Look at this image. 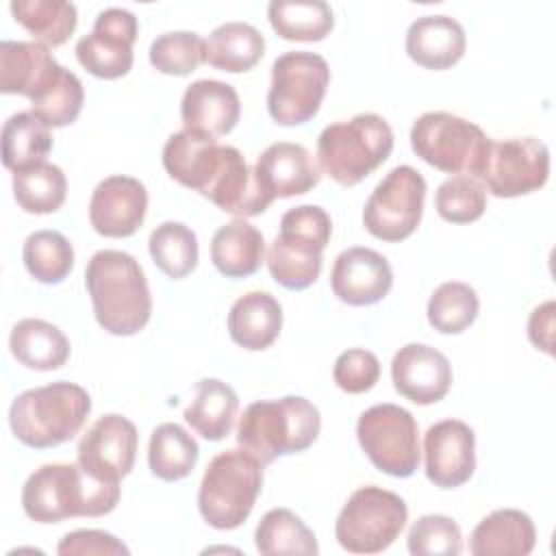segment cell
Wrapping results in <instances>:
<instances>
[{
  "label": "cell",
  "mask_w": 556,
  "mask_h": 556,
  "mask_svg": "<svg viewBox=\"0 0 556 556\" xmlns=\"http://www.w3.org/2000/svg\"><path fill=\"white\" fill-rule=\"evenodd\" d=\"M263 486V465L245 450L217 454L200 482L198 508L217 530L239 528L252 513Z\"/></svg>",
  "instance_id": "cell-7"
},
{
  "label": "cell",
  "mask_w": 556,
  "mask_h": 556,
  "mask_svg": "<svg viewBox=\"0 0 556 556\" xmlns=\"http://www.w3.org/2000/svg\"><path fill=\"white\" fill-rule=\"evenodd\" d=\"M391 380L400 395L428 406L443 400L452 387V365L439 350L406 343L391 361Z\"/></svg>",
  "instance_id": "cell-19"
},
{
  "label": "cell",
  "mask_w": 556,
  "mask_h": 556,
  "mask_svg": "<svg viewBox=\"0 0 556 556\" xmlns=\"http://www.w3.org/2000/svg\"><path fill=\"white\" fill-rule=\"evenodd\" d=\"M465 46V28L450 15H421L406 30V54L426 70L456 65Z\"/></svg>",
  "instance_id": "cell-24"
},
{
  "label": "cell",
  "mask_w": 556,
  "mask_h": 556,
  "mask_svg": "<svg viewBox=\"0 0 556 556\" xmlns=\"http://www.w3.org/2000/svg\"><path fill=\"white\" fill-rule=\"evenodd\" d=\"M330 83L324 56L306 50L280 54L271 65L267 111L280 126H300L313 119Z\"/></svg>",
  "instance_id": "cell-10"
},
{
  "label": "cell",
  "mask_w": 556,
  "mask_h": 556,
  "mask_svg": "<svg viewBox=\"0 0 556 556\" xmlns=\"http://www.w3.org/2000/svg\"><path fill=\"white\" fill-rule=\"evenodd\" d=\"M547 178V146L534 137H510L489 141L478 182L495 198H517L541 189Z\"/></svg>",
  "instance_id": "cell-13"
},
{
  "label": "cell",
  "mask_w": 556,
  "mask_h": 556,
  "mask_svg": "<svg viewBox=\"0 0 556 556\" xmlns=\"http://www.w3.org/2000/svg\"><path fill=\"white\" fill-rule=\"evenodd\" d=\"M536 545L532 519L517 508H500L480 519L469 536L476 556H526Z\"/></svg>",
  "instance_id": "cell-26"
},
{
  "label": "cell",
  "mask_w": 556,
  "mask_h": 556,
  "mask_svg": "<svg viewBox=\"0 0 556 556\" xmlns=\"http://www.w3.org/2000/svg\"><path fill=\"white\" fill-rule=\"evenodd\" d=\"M267 17L287 41H321L334 26V13L324 0H271Z\"/></svg>",
  "instance_id": "cell-31"
},
{
  "label": "cell",
  "mask_w": 556,
  "mask_h": 556,
  "mask_svg": "<svg viewBox=\"0 0 556 556\" xmlns=\"http://www.w3.org/2000/svg\"><path fill=\"white\" fill-rule=\"evenodd\" d=\"M480 311V300L467 282L450 280L439 285L428 300V321L443 334H458L467 330Z\"/></svg>",
  "instance_id": "cell-39"
},
{
  "label": "cell",
  "mask_w": 556,
  "mask_h": 556,
  "mask_svg": "<svg viewBox=\"0 0 556 556\" xmlns=\"http://www.w3.org/2000/svg\"><path fill=\"white\" fill-rule=\"evenodd\" d=\"M85 102V89L80 78L63 67L61 76L37 98L30 102V111L52 128L67 126L76 122V117L83 111Z\"/></svg>",
  "instance_id": "cell-41"
},
{
  "label": "cell",
  "mask_w": 556,
  "mask_h": 556,
  "mask_svg": "<svg viewBox=\"0 0 556 556\" xmlns=\"http://www.w3.org/2000/svg\"><path fill=\"white\" fill-rule=\"evenodd\" d=\"M119 502V484L91 478L78 463H48L35 469L22 489V508L37 523L70 517H102Z\"/></svg>",
  "instance_id": "cell-2"
},
{
  "label": "cell",
  "mask_w": 556,
  "mask_h": 556,
  "mask_svg": "<svg viewBox=\"0 0 556 556\" xmlns=\"http://www.w3.org/2000/svg\"><path fill=\"white\" fill-rule=\"evenodd\" d=\"M406 519L408 508L397 493L367 484L356 489L343 504L334 536L345 552L378 554L400 536Z\"/></svg>",
  "instance_id": "cell-9"
},
{
  "label": "cell",
  "mask_w": 556,
  "mask_h": 556,
  "mask_svg": "<svg viewBox=\"0 0 556 556\" xmlns=\"http://www.w3.org/2000/svg\"><path fill=\"white\" fill-rule=\"evenodd\" d=\"M56 552L61 556H74V554H96V556H126L128 547L115 539L109 532L102 530H74L67 532Z\"/></svg>",
  "instance_id": "cell-45"
},
{
  "label": "cell",
  "mask_w": 556,
  "mask_h": 556,
  "mask_svg": "<svg viewBox=\"0 0 556 556\" xmlns=\"http://www.w3.org/2000/svg\"><path fill=\"white\" fill-rule=\"evenodd\" d=\"M52 150V132L33 111H20L2 128V163L17 172L46 161Z\"/></svg>",
  "instance_id": "cell-33"
},
{
  "label": "cell",
  "mask_w": 556,
  "mask_h": 556,
  "mask_svg": "<svg viewBox=\"0 0 556 556\" xmlns=\"http://www.w3.org/2000/svg\"><path fill=\"white\" fill-rule=\"evenodd\" d=\"M154 265L174 280L189 276L198 265V237L180 222H163L148 239Z\"/></svg>",
  "instance_id": "cell-37"
},
{
  "label": "cell",
  "mask_w": 556,
  "mask_h": 556,
  "mask_svg": "<svg viewBox=\"0 0 556 556\" xmlns=\"http://www.w3.org/2000/svg\"><path fill=\"white\" fill-rule=\"evenodd\" d=\"M319 428V410L306 397L287 395L280 400H261L243 410L237 443L261 465H269L278 456L308 450Z\"/></svg>",
  "instance_id": "cell-3"
},
{
  "label": "cell",
  "mask_w": 556,
  "mask_h": 556,
  "mask_svg": "<svg viewBox=\"0 0 556 556\" xmlns=\"http://www.w3.org/2000/svg\"><path fill=\"white\" fill-rule=\"evenodd\" d=\"M332 378L337 387L345 393H365L380 378V361L374 352L352 348L337 356L332 367Z\"/></svg>",
  "instance_id": "cell-44"
},
{
  "label": "cell",
  "mask_w": 556,
  "mask_h": 556,
  "mask_svg": "<svg viewBox=\"0 0 556 556\" xmlns=\"http://www.w3.org/2000/svg\"><path fill=\"white\" fill-rule=\"evenodd\" d=\"M139 434L130 419L104 415L93 421L78 443V465L96 480L119 484L130 473L137 456Z\"/></svg>",
  "instance_id": "cell-15"
},
{
  "label": "cell",
  "mask_w": 556,
  "mask_h": 556,
  "mask_svg": "<svg viewBox=\"0 0 556 556\" xmlns=\"http://www.w3.org/2000/svg\"><path fill=\"white\" fill-rule=\"evenodd\" d=\"M148 56L161 74L187 76L206 63V41L191 30L163 33L152 41Z\"/></svg>",
  "instance_id": "cell-40"
},
{
  "label": "cell",
  "mask_w": 556,
  "mask_h": 556,
  "mask_svg": "<svg viewBox=\"0 0 556 556\" xmlns=\"http://www.w3.org/2000/svg\"><path fill=\"white\" fill-rule=\"evenodd\" d=\"M332 293L350 306H369L380 302L393 287L389 261L371 248L343 250L330 271Z\"/></svg>",
  "instance_id": "cell-20"
},
{
  "label": "cell",
  "mask_w": 556,
  "mask_h": 556,
  "mask_svg": "<svg viewBox=\"0 0 556 556\" xmlns=\"http://www.w3.org/2000/svg\"><path fill=\"white\" fill-rule=\"evenodd\" d=\"M22 258L37 282L59 285L74 267V248L67 237L56 230H37L26 237Z\"/></svg>",
  "instance_id": "cell-38"
},
{
  "label": "cell",
  "mask_w": 556,
  "mask_h": 556,
  "mask_svg": "<svg viewBox=\"0 0 556 556\" xmlns=\"http://www.w3.org/2000/svg\"><path fill=\"white\" fill-rule=\"evenodd\" d=\"M98 324L115 334L130 337L146 328L152 315V295L135 256L122 250L96 252L85 269Z\"/></svg>",
  "instance_id": "cell-1"
},
{
  "label": "cell",
  "mask_w": 556,
  "mask_h": 556,
  "mask_svg": "<svg viewBox=\"0 0 556 556\" xmlns=\"http://www.w3.org/2000/svg\"><path fill=\"white\" fill-rule=\"evenodd\" d=\"M9 9L17 24L52 48L65 43L78 24L76 7L65 0H15Z\"/></svg>",
  "instance_id": "cell-34"
},
{
  "label": "cell",
  "mask_w": 556,
  "mask_h": 556,
  "mask_svg": "<svg viewBox=\"0 0 556 556\" xmlns=\"http://www.w3.org/2000/svg\"><path fill=\"white\" fill-rule=\"evenodd\" d=\"M393 150V130L376 113H358L326 126L317 139L319 169L343 187L376 172Z\"/></svg>",
  "instance_id": "cell-5"
},
{
  "label": "cell",
  "mask_w": 556,
  "mask_h": 556,
  "mask_svg": "<svg viewBox=\"0 0 556 556\" xmlns=\"http://www.w3.org/2000/svg\"><path fill=\"white\" fill-rule=\"evenodd\" d=\"M148 211L146 185L132 176H109L98 182L89 200V222L102 237H130Z\"/></svg>",
  "instance_id": "cell-18"
},
{
  "label": "cell",
  "mask_w": 556,
  "mask_h": 556,
  "mask_svg": "<svg viewBox=\"0 0 556 556\" xmlns=\"http://www.w3.org/2000/svg\"><path fill=\"white\" fill-rule=\"evenodd\" d=\"M332 235L330 215L315 204L289 208L280 217V232L267 250L271 278L291 291L311 287L321 271V252Z\"/></svg>",
  "instance_id": "cell-6"
},
{
  "label": "cell",
  "mask_w": 556,
  "mask_h": 556,
  "mask_svg": "<svg viewBox=\"0 0 556 556\" xmlns=\"http://www.w3.org/2000/svg\"><path fill=\"white\" fill-rule=\"evenodd\" d=\"M232 148L235 146H222L213 137L182 128L165 141L163 167L176 182L206 198L224 172Z\"/></svg>",
  "instance_id": "cell-16"
},
{
  "label": "cell",
  "mask_w": 556,
  "mask_h": 556,
  "mask_svg": "<svg viewBox=\"0 0 556 556\" xmlns=\"http://www.w3.org/2000/svg\"><path fill=\"white\" fill-rule=\"evenodd\" d=\"M426 476L439 489L465 484L476 469V434L460 419H443L424 437Z\"/></svg>",
  "instance_id": "cell-17"
},
{
  "label": "cell",
  "mask_w": 556,
  "mask_h": 556,
  "mask_svg": "<svg viewBox=\"0 0 556 556\" xmlns=\"http://www.w3.org/2000/svg\"><path fill=\"white\" fill-rule=\"evenodd\" d=\"M406 545L413 556H456L463 552V534L454 519L424 515L410 526Z\"/></svg>",
  "instance_id": "cell-43"
},
{
  "label": "cell",
  "mask_w": 556,
  "mask_h": 556,
  "mask_svg": "<svg viewBox=\"0 0 556 556\" xmlns=\"http://www.w3.org/2000/svg\"><path fill=\"white\" fill-rule=\"evenodd\" d=\"M239 408L237 393L217 378H202L195 397L185 408V421L206 441H222L235 424Z\"/></svg>",
  "instance_id": "cell-29"
},
{
  "label": "cell",
  "mask_w": 556,
  "mask_h": 556,
  "mask_svg": "<svg viewBox=\"0 0 556 556\" xmlns=\"http://www.w3.org/2000/svg\"><path fill=\"white\" fill-rule=\"evenodd\" d=\"M180 117L185 130L217 139L222 135H228L237 126L241 117V102L232 85L202 78L185 89L180 102Z\"/></svg>",
  "instance_id": "cell-23"
},
{
  "label": "cell",
  "mask_w": 556,
  "mask_h": 556,
  "mask_svg": "<svg viewBox=\"0 0 556 556\" xmlns=\"http://www.w3.org/2000/svg\"><path fill=\"white\" fill-rule=\"evenodd\" d=\"M265 54V39L248 22H226L206 39V63L230 74L252 70Z\"/></svg>",
  "instance_id": "cell-30"
},
{
  "label": "cell",
  "mask_w": 556,
  "mask_h": 556,
  "mask_svg": "<svg viewBox=\"0 0 556 556\" xmlns=\"http://www.w3.org/2000/svg\"><path fill=\"white\" fill-rule=\"evenodd\" d=\"M9 348L20 365L35 371L59 369L70 358L67 337L54 324L37 317H26L13 326Z\"/></svg>",
  "instance_id": "cell-28"
},
{
  "label": "cell",
  "mask_w": 556,
  "mask_h": 556,
  "mask_svg": "<svg viewBox=\"0 0 556 556\" xmlns=\"http://www.w3.org/2000/svg\"><path fill=\"white\" fill-rule=\"evenodd\" d=\"M63 72L48 46L39 41L0 43V91L37 100Z\"/></svg>",
  "instance_id": "cell-22"
},
{
  "label": "cell",
  "mask_w": 556,
  "mask_h": 556,
  "mask_svg": "<svg viewBox=\"0 0 556 556\" xmlns=\"http://www.w3.org/2000/svg\"><path fill=\"white\" fill-rule=\"evenodd\" d=\"M254 543H256V549L265 556L319 554V545L313 530H308L306 523L289 508L267 510L256 526Z\"/></svg>",
  "instance_id": "cell-36"
},
{
  "label": "cell",
  "mask_w": 556,
  "mask_h": 556,
  "mask_svg": "<svg viewBox=\"0 0 556 556\" xmlns=\"http://www.w3.org/2000/svg\"><path fill=\"white\" fill-rule=\"evenodd\" d=\"M198 456V443L182 426L165 421L152 430L148 445V465L156 478L165 482L187 478L193 471Z\"/></svg>",
  "instance_id": "cell-32"
},
{
  "label": "cell",
  "mask_w": 556,
  "mask_h": 556,
  "mask_svg": "<svg viewBox=\"0 0 556 556\" xmlns=\"http://www.w3.org/2000/svg\"><path fill=\"white\" fill-rule=\"evenodd\" d=\"M554 300L539 304L528 319V337L534 348L552 354L554 350Z\"/></svg>",
  "instance_id": "cell-46"
},
{
  "label": "cell",
  "mask_w": 556,
  "mask_h": 556,
  "mask_svg": "<svg viewBox=\"0 0 556 556\" xmlns=\"http://www.w3.org/2000/svg\"><path fill=\"white\" fill-rule=\"evenodd\" d=\"M13 195L20 208L35 215L54 213L67 195V180L59 165L48 161L13 172Z\"/></svg>",
  "instance_id": "cell-35"
},
{
  "label": "cell",
  "mask_w": 556,
  "mask_h": 556,
  "mask_svg": "<svg viewBox=\"0 0 556 556\" xmlns=\"http://www.w3.org/2000/svg\"><path fill=\"white\" fill-rule=\"evenodd\" d=\"M254 174L271 200L302 195L321 180V169L313 154L304 146L291 141L267 146L256 159Z\"/></svg>",
  "instance_id": "cell-21"
},
{
  "label": "cell",
  "mask_w": 556,
  "mask_h": 556,
  "mask_svg": "<svg viewBox=\"0 0 556 556\" xmlns=\"http://www.w3.org/2000/svg\"><path fill=\"white\" fill-rule=\"evenodd\" d=\"M137 17L119 7L98 13L89 35L76 43L78 63L98 78H119L132 67V43L137 39Z\"/></svg>",
  "instance_id": "cell-14"
},
{
  "label": "cell",
  "mask_w": 556,
  "mask_h": 556,
  "mask_svg": "<svg viewBox=\"0 0 556 556\" xmlns=\"http://www.w3.org/2000/svg\"><path fill=\"white\" fill-rule=\"evenodd\" d=\"M282 328V306L267 291H248L228 313V332L230 339L250 350L261 352L269 348Z\"/></svg>",
  "instance_id": "cell-25"
},
{
  "label": "cell",
  "mask_w": 556,
  "mask_h": 556,
  "mask_svg": "<svg viewBox=\"0 0 556 556\" xmlns=\"http://www.w3.org/2000/svg\"><path fill=\"white\" fill-rule=\"evenodd\" d=\"M426 180L410 165L393 167L371 191L363 208V224L376 239L397 243L410 237L424 213Z\"/></svg>",
  "instance_id": "cell-12"
},
{
  "label": "cell",
  "mask_w": 556,
  "mask_h": 556,
  "mask_svg": "<svg viewBox=\"0 0 556 556\" xmlns=\"http://www.w3.org/2000/svg\"><path fill=\"white\" fill-rule=\"evenodd\" d=\"M263 232L245 219L219 226L211 241V261L226 278H248L263 265Z\"/></svg>",
  "instance_id": "cell-27"
},
{
  "label": "cell",
  "mask_w": 556,
  "mask_h": 556,
  "mask_svg": "<svg viewBox=\"0 0 556 556\" xmlns=\"http://www.w3.org/2000/svg\"><path fill=\"white\" fill-rule=\"evenodd\" d=\"M89 410V393L80 384L59 380L20 393L9 408V424L20 443L48 450L78 434Z\"/></svg>",
  "instance_id": "cell-4"
},
{
  "label": "cell",
  "mask_w": 556,
  "mask_h": 556,
  "mask_svg": "<svg viewBox=\"0 0 556 556\" xmlns=\"http://www.w3.org/2000/svg\"><path fill=\"white\" fill-rule=\"evenodd\" d=\"M434 208L450 224H471L486 208V191L471 176H452L439 185Z\"/></svg>",
  "instance_id": "cell-42"
},
{
  "label": "cell",
  "mask_w": 556,
  "mask_h": 556,
  "mask_svg": "<svg viewBox=\"0 0 556 556\" xmlns=\"http://www.w3.org/2000/svg\"><path fill=\"white\" fill-rule=\"evenodd\" d=\"M356 439L371 465L393 478H408L419 467V430L415 417L397 404H376L361 413Z\"/></svg>",
  "instance_id": "cell-11"
},
{
  "label": "cell",
  "mask_w": 556,
  "mask_h": 556,
  "mask_svg": "<svg viewBox=\"0 0 556 556\" xmlns=\"http://www.w3.org/2000/svg\"><path fill=\"white\" fill-rule=\"evenodd\" d=\"M489 141L480 126L445 111L424 113L410 128V148L421 161L445 174L471 176L476 180Z\"/></svg>",
  "instance_id": "cell-8"
}]
</instances>
